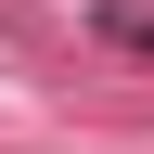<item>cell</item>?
Masks as SVG:
<instances>
[{"label":"cell","mask_w":154,"mask_h":154,"mask_svg":"<svg viewBox=\"0 0 154 154\" xmlns=\"http://www.w3.org/2000/svg\"><path fill=\"white\" fill-rule=\"evenodd\" d=\"M103 26H116V38H128V51H154V13H103Z\"/></svg>","instance_id":"6da1fadb"}]
</instances>
